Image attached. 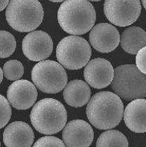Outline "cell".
Masks as SVG:
<instances>
[{
  "instance_id": "6da1fadb",
  "label": "cell",
  "mask_w": 146,
  "mask_h": 147,
  "mask_svg": "<svg viewBox=\"0 0 146 147\" xmlns=\"http://www.w3.org/2000/svg\"><path fill=\"white\" fill-rule=\"evenodd\" d=\"M90 123L98 129H110L120 123L123 116V104L120 98L108 91L93 95L86 107Z\"/></svg>"
},
{
  "instance_id": "7a4b0ae2",
  "label": "cell",
  "mask_w": 146,
  "mask_h": 147,
  "mask_svg": "<svg viewBox=\"0 0 146 147\" xmlns=\"http://www.w3.org/2000/svg\"><path fill=\"white\" fill-rule=\"evenodd\" d=\"M58 20L66 33L79 36L92 28L96 21V12L88 0H66L59 7Z\"/></svg>"
},
{
  "instance_id": "3957f363",
  "label": "cell",
  "mask_w": 146,
  "mask_h": 147,
  "mask_svg": "<svg viewBox=\"0 0 146 147\" xmlns=\"http://www.w3.org/2000/svg\"><path fill=\"white\" fill-rule=\"evenodd\" d=\"M67 121V114L63 104L53 98L39 100L30 113V121L39 133L51 135L63 129Z\"/></svg>"
},
{
  "instance_id": "277c9868",
  "label": "cell",
  "mask_w": 146,
  "mask_h": 147,
  "mask_svg": "<svg viewBox=\"0 0 146 147\" xmlns=\"http://www.w3.org/2000/svg\"><path fill=\"white\" fill-rule=\"evenodd\" d=\"M5 16L13 29L27 33L39 27L43 21L44 10L38 0H10Z\"/></svg>"
},
{
  "instance_id": "5b68a950",
  "label": "cell",
  "mask_w": 146,
  "mask_h": 147,
  "mask_svg": "<svg viewBox=\"0 0 146 147\" xmlns=\"http://www.w3.org/2000/svg\"><path fill=\"white\" fill-rule=\"evenodd\" d=\"M111 84L116 94L126 100L146 97V75L142 73L136 65L118 66L114 71Z\"/></svg>"
},
{
  "instance_id": "8992f818",
  "label": "cell",
  "mask_w": 146,
  "mask_h": 147,
  "mask_svg": "<svg viewBox=\"0 0 146 147\" xmlns=\"http://www.w3.org/2000/svg\"><path fill=\"white\" fill-rule=\"evenodd\" d=\"M92 55L89 44L77 36L65 37L59 43L56 56L59 64L68 69H79L89 63Z\"/></svg>"
},
{
  "instance_id": "52a82bcc",
  "label": "cell",
  "mask_w": 146,
  "mask_h": 147,
  "mask_svg": "<svg viewBox=\"0 0 146 147\" xmlns=\"http://www.w3.org/2000/svg\"><path fill=\"white\" fill-rule=\"evenodd\" d=\"M32 80L41 92L55 94L61 92L67 83V75L59 62L51 60L41 61L32 69Z\"/></svg>"
},
{
  "instance_id": "ba28073f",
  "label": "cell",
  "mask_w": 146,
  "mask_h": 147,
  "mask_svg": "<svg viewBox=\"0 0 146 147\" xmlns=\"http://www.w3.org/2000/svg\"><path fill=\"white\" fill-rule=\"evenodd\" d=\"M103 9L111 23L118 27H127L137 20L142 6L139 0H106Z\"/></svg>"
},
{
  "instance_id": "9c48e42d",
  "label": "cell",
  "mask_w": 146,
  "mask_h": 147,
  "mask_svg": "<svg viewBox=\"0 0 146 147\" xmlns=\"http://www.w3.org/2000/svg\"><path fill=\"white\" fill-rule=\"evenodd\" d=\"M22 50L30 60L41 61L50 56L53 50V42L49 34L42 30H35L25 36Z\"/></svg>"
},
{
  "instance_id": "30bf717a",
  "label": "cell",
  "mask_w": 146,
  "mask_h": 147,
  "mask_svg": "<svg viewBox=\"0 0 146 147\" xmlns=\"http://www.w3.org/2000/svg\"><path fill=\"white\" fill-rule=\"evenodd\" d=\"M120 41V33L114 26L108 23H100L92 28L89 42L97 51L110 53L118 47Z\"/></svg>"
},
{
  "instance_id": "8fae6325",
  "label": "cell",
  "mask_w": 146,
  "mask_h": 147,
  "mask_svg": "<svg viewBox=\"0 0 146 147\" xmlns=\"http://www.w3.org/2000/svg\"><path fill=\"white\" fill-rule=\"evenodd\" d=\"M37 97L38 92L36 86L28 80H17L7 89V100L12 107L19 110L30 108Z\"/></svg>"
},
{
  "instance_id": "7c38bea8",
  "label": "cell",
  "mask_w": 146,
  "mask_h": 147,
  "mask_svg": "<svg viewBox=\"0 0 146 147\" xmlns=\"http://www.w3.org/2000/svg\"><path fill=\"white\" fill-rule=\"evenodd\" d=\"M114 68L108 61L95 59L88 63L83 71L86 83L95 89H103L112 83L114 78Z\"/></svg>"
},
{
  "instance_id": "4fadbf2b",
  "label": "cell",
  "mask_w": 146,
  "mask_h": 147,
  "mask_svg": "<svg viewBox=\"0 0 146 147\" xmlns=\"http://www.w3.org/2000/svg\"><path fill=\"white\" fill-rule=\"evenodd\" d=\"M62 138L67 147H89L94 140V131L86 121L73 120L64 126Z\"/></svg>"
},
{
  "instance_id": "5bb4252c",
  "label": "cell",
  "mask_w": 146,
  "mask_h": 147,
  "mask_svg": "<svg viewBox=\"0 0 146 147\" xmlns=\"http://www.w3.org/2000/svg\"><path fill=\"white\" fill-rule=\"evenodd\" d=\"M34 138L32 128L23 121L10 123L3 133V141L6 147H31Z\"/></svg>"
},
{
  "instance_id": "9a60e30c",
  "label": "cell",
  "mask_w": 146,
  "mask_h": 147,
  "mask_svg": "<svg viewBox=\"0 0 146 147\" xmlns=\"http://www.w3.org/2000/svg\"><path fill=\"white\" fill-rule=\"evenodd\" d=\"M124 121L126 126L135 133L146 132V100H131L124 111Z\"/></svg>"
},
{
  "instance_id": "2e32d148",
  "label": "cell",
  "mask_w": 146,
  "mask_h": 147,
  "mask_svg": "<svg viewBox=\"0 0 146 147\" xmlns=\"http://www.w3.org/2000/svg\"><path fill=\"white\" fill-rule=\"evenodd\" d=\"M91 98V90L86 82L81 80L71 81L65 86L64 98L67 104L73 107H81Z\"/></svg>"
},
{
  "instance_id": "e0dca14e",
  "label": "cell",
  "mask_w": 146,
  "mask_h": 147,
  "mask_svg": "<svg viewBox=\"0 0 146 147\" xmlns=\"http://www.w3.org/2000/svg\"><path fill=\"white\" fill-rule=\"evenodd\" d=\"M120 42L123 50L135 55L146 46V32L139 27H129L122 33Z\"/></svg>"
},
{
  "instance_id": "ac0fdd59",
  "label": "cell",
  "mask_w": 146,
  "mask_h": 147,
  "mask_svg": "<svg viewBox=\"0 0 146 147\" xmlns=\"http://www.w3.org/2000/svg\"><path fill=\"white\" fill-rule=\"evenodd\" d=\"M96 147H129V141L118 130H108L98 138Z\"/></svg>"
},
{
  "instance_id": "d6986e66",
  "label": "cell",
  "mask_w": 146,
  "mask_h": 147,
  "mask_svg": "<svg viewBox=\"0 0 146 147\" xmlns=\"http://www.w3.org/2000/svg\"><path fill=\"white\" fill-rule=\"evenodd\" d=\"M16 47V42L10 33L0 30V58L5 59L12 55Z\"/></svg>"
},
{
  "instance_id": "ffe728a7",
  "label": "cell",
  "mask_w": 146,
  "mask_h": 147,
  "mask_svg": "<svg viewBox=\"0 0 146 147\" xmlns=\"http://www.w3.org/2000/svg\"><path fill=\"white\" fill-rule=\"evenodd\" d=\"M3 74L10 81H17L24 74V67L19 61L10 60L4 64Z\"/></svg>"
},
{
  "instance_id": "44dd1931",
  "label": "cell",
  "mask_w": 146,
  "mask_h": 147,
  "mask_svg": "<svg viewBox=\"0 0 146 147\" xmlns=\"http://www.w3.org/2000/svg\"><path fill=\"white\" fill-rule=\"evenodd\" d=\"M12 114L10 103L6 98L0 95V129L5 127L9 122Z\"/></svg>"
},
{
  "instance_id": "7402d4cb",
  "label": "cell",
  "mask_w": 146,
  "mask_h": 147,
  "mask_svg": "<svg viewBox=\"0 0 146 147\" xmlns=\"http://www.w3.org/2000/svg\"><path fill=\"white\" fill-rule=\"evenodd\" d=\"M33 147H66L64 143L58 138L45 136L38 139Z\"/></svg>"
},
{
  "instance_id": "603a6c76",
  "label": "cell",
  "mask_w": 146,
  "mask_h": 147,
  "mask_svg": "<svg viewBox=\"0 0 146 147\" xmlns=\"http://www.w3.org/2000/svg\"><path fill=\"white\" fill-rule=\"evenodd\" d=\"M136 66L142 73L146 75V46L137 53Z\"/></svg>"
},
{
  "instance_id": "cb8c5ba5",
  "label": "cell",
  "mask_w": 146,
  "mask_h": 147,
  "mask_svg": "<svg viewBox=\"0 0 146 147\" xmlns=\"http://www.w3.org/2000/svg\"><path fill=\"white\" fill-rule=\"evenodd\" d=\"M10 0H0V12L2 11L8 5Z\"/></svg>"
},
{
  "instance_id": "d4e9b609",
  "label": "cell",
  "mask_w": 146,
  "mask_h": 147,
  "mask_svg": "<svg viewBox=\"0 0 146 147\" xmlns=\"http://www.w3.org/2000/svg\"><path fill=\"white\" fill-rule=\"evenodd\" d=\"M3 70L0 67V84L2 83V80H3Z\"/></svg>"
},
{
  "instance_id": "484cf974",
  "label": "cell",
  "mask_w": 146,
  "mask_h": 147,
  "mask_svg": "<svg viewBox=\"0 0 146 147\" xmlns=\"http://www.w3.org/2000/svg\"><path fill=\"white\" fill-rule=\"evenodd\" d=\"M52 2H63L64 1H66V0H50Z\"/></svg>"
},
{
  "instance_id": "4316f807",
  "label": "cell",
  "mask_w": 146,
  "mask_h": 147,
  "mask_svg": "<svg viewBox=\"0 0 146 147\" xmlns=\"http://www.w3.org/2000/svg\"><path fill=\"white\" fill-rule=\"evenodd\" d=\"M142 3H143V5L144 6L145 9L146 10V0H142Z\"/></svg>"
},
{
  "instance_id": "83f0119b",
  "label": "cell",
  "mask_w": 146,
  "mask_h": 147,
  "mask_svg": "<svg viewBox=\"0 0 146 147\" xmlns=\"http://www.w3.org/2000/svg\"><path fill=\"white\" fill-rule=\"evenodd\" d=\"M89 1H92V2H98V1H101V0H89Z\"/></svg>"
},
{
  "instance_id": "f1b7e54d",
  "label": "cell",
  "mask_w": 146,
  "mask_h": 147,
  "mask_svg": "<svg viewBox=\"0 0 146 147\" xmlns=\"http://www.w3.org/2000/svg\"><path fill=\"white\" fill-rule=\"evenodd\" d=\"M0 146H1V142H0Z\"/></svg>"
}]
</instances>
